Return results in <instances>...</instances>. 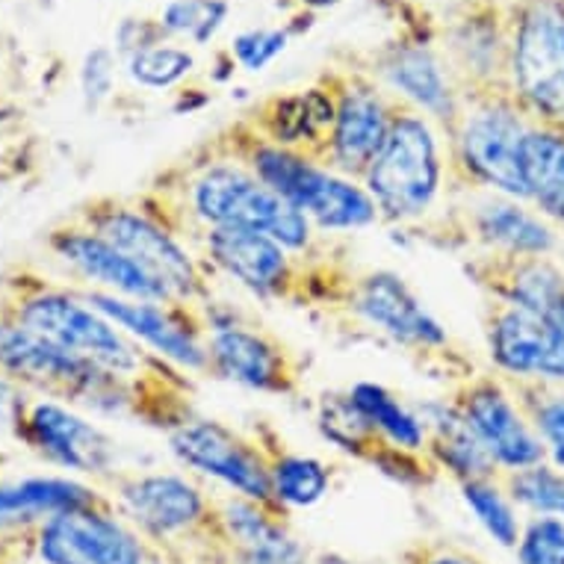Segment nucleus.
Segmentation results:
<instances>
[{
    "label": "nucleus",
    "instance_id": "obj_37",
    "mask_svg": "<svg viewBox=\"0 0 564 564\" xmlns=\"http://www.w3.org/2000/svg\"><path fill=\"white\" fill-rule=\"evenodd\" d=\"M402 564H488L467 546L446 538H423L402 553Z\"/></svg>",
    "mask_w": 564,
    "mask_h": 564
},
{
    "label": "nucleus",
    "instance_id": "obj_30",
    "mask_svg": "<svg viewBox=\"0 0 564 564\" xmlns=\"http://www.w3.org/2000/svg\"><path fill=\"white\" fill-rule=\"evenodd\" d=\"M518 405L546 446V462L564 470V388L541 381L506 379Z\"/></svg>",
    "mask_w": 564,
    "mask_h": 564
},
{
    "label": "nucleus",
    "instance_id": "obj_5",
    "mask_svg": "<svg viewBox=\"0 0 564 564\" xmlns=\"http://www.w3.org/2000/svg\"><path fill=\"white\" fill-rule=\"evenodd\" d=\"M529 128L532 119L509 89L464 93L462 119L446 137V186L453 193L494 189L527 202L520 149Z\"/></svg>",
    "mask_w": 564,
    "mask_h": 564
},
{
    "label": "nucleus",
    "instance_id": "obj_16",
    "mask_svg": "<svg viewBox=\"0 0 564 564\" xmlns=\"http://www.w3.org/2000/svg\"><path fill=\"white\" fill-rule=\"evenodd\" d=\"M481 332L502 379L564 388V334L550 319L485 299Z\"/></svg>",
    "mask_w": 564,
    "mask_h": 564
},
{
    "label": "nucleus",
    "instance_id": "obj_29",
    "mask_svg": "<svg viewBox=\"0 0 564 564\" xmlns=\"http://www.w3.org/2000/svg\"><path fill=\"white\" fill-rule=\"evenodd\" d=\"M462 490L464 506L470 509V514L476 518L485 535L494 541L502 550H514L520 538V523L518 506L511 502V497L506 494L500 479H473L458 485Z\"/></svg>",
    "mask_w": 564,
    "mask_h": 564
},
{
    "label": "nucleus",
    "instance_id": "obj_22",
    "mask_svg": "<svg viewBox=\"0 0 564 564\" xmlns=\"http://www.w3.org/2000/svg\"><path fill=\"white\" fill-rule=\"evenodd\" d=\"M464 275L494 302L544 316L564 293V272L546 258L485 251L464 263Z\"/></svg>",
    "mask_w": 564,
    "mask_h": 564
},
{
    "label": "nucleus",
    "instance_id": "obj_42",
    "mask_svg": "<svg viewBox=\"0 0 564 564\" xmlns=\"http://www.w3.org/2000/svg\"><path fill=\"white\" fill-rule=\"evenodd\" d=\"M12 116H15V107H10V104L0 101V124H3V121H10Z\"/></svg>",
    "mask_w": 564,
    "mask_h": 564
},
{
    "label": "nucleus",
    "instance_id": "obj_21",
    "mask_svg": "<svg viewBox=\"0 0 564 564\" xmlns=\"http://www.w3.org/2000/svg\"><path fill=\"white\" fill-rule=\"evenodd\" d=\"M47 249L56 258H63L77 275H84L89 284L95 281L98 288H104V293L139 299V302H172L149 272H142L128 254H121L116 246L77 219L47 234Z\"/></svg>",
    "mask_w": 564,
    "mask_h": 564
},
{
    "label": "nucleus",
    "instance_id": "obj_3",
    "mask_svg": "<svg viewBox=\"0 0 564 564\" xmlns=\"http://www.w3.org/2000/svg\"><path fill=\"white\" fill-rule=\"evenodd\" d=\"M189 246H198V254L214 272L234 278L251 296L290 307H319L337 314L358 275L349 254L302 258L267 234L240 228H210L195 234Z\"/></svg>",
    "mask_w": 564,
    "mask_h": 564
},
{
    "label": "nucleus",
    "instance_id": "obj_9",
    "mask_svg": "<svg viewBox=\"0 0 564 564\" xmlns=\"http://www.w3.org/2000/svg\"><path fill=\"white\" fill-rule=\"evenodd\" d=\"M509 89L538 124H564V0H527L509 24Z\"/></svg>",
    "mask_w": 564,
    "mask_h": 564
},
{
    "label": "nucleus",
    "instance_id": "obj_34",
    "mask_svg": "<svg viewBox=\"0 0 564 564\" xmlns=\"http://www.w3.org/2000/svg\"><path fill=\"white\" fill-rule=\"evenodd\" d=\"M518 564H564V518L538 514L520 529Z\"/></svg>",
    "mask_w": 564,
    "mask_h": 564
},
{
    "label": "nucleus",
    "instance_id": "obj_26",
    "mask_svg": "<svg viewBox=\"0 0 564 564\" xmlns=\"http://www.w3.org/2000/svg\"><path fill=\"white\" fill-rule=\"evenodd\" d=\"M89 485H80L75 479H59V476H39V479L12 481L0 485V529L10 527H39L45 520L63 514V511L86 509L107 502Z\"/></svg>",
    "mask_w": 564,
    "mask_h": 564
},
{
    "label": "nucleus",
    "instance_id": "obj_4",
    "mask_svg": "<svg viewBox=\"0 0 564 564\" xmlns=\"http://www.w3.org/2000/svg\"><path fill=\"white\" fill-rule=\"evenodd\" d=\"M228 158L240 160L284 202L311 219L323 234L361 231L379 225V210L364 184L343 177L302 151L281 149L251 128L249 121H234L231 128L210 139Z\"/></svg>",
    "mask_w": 564,
    "mask_h": 564
},
{
    "label": "nucleus",
    "instance_id": "obj_23",
    "mask_svg": "<svg viewBox=\"0 0 564 564\" xmlns=\"http://www.w3.org/2000/svg\"><path fill=\"white\" fill-rule=\"evenodd\" d=\"M381 77L388 80L397 98L411 104L426 119L437 121L446 137L453 133L462 119V95L432 47L420 42L393 45L381 59Z\"/></svg>",
    "mask_w": 564,
    "mask_h": 564
},
{
    "label": "nucleus",
    "instance_id": "obj_1",
    "mask_svg": "<svg viewBox=\"0 0 564 564\" xmlns=\"http://www.w3.org/2000/svg\"><path fill=\"white\" fill-rule=\"evenodd\" d=\"M139 198L186 242L210 228H240L267 234L302 258L346 254L340 242L328 240V234L302 210L284 202L240 160L223 154L210 139L189 151L186 160L163 169Z\"/></svg>",
    "mask_w": 564,
    "mask_h": 564
},
{
    "label": "nucleus",
    "instance_id": "obj_12",
    "mask_svg": "<svg viewBox=\"0 0 564 564\" xmlns=\"http://www.w3.org/2000/svg\"><path fill=\"white\" fill-rule=\"evenodd\" d=\"M334 316L358 319L402 349L449 364L446 358L453 351L449 349L453 340L446 328L420 302L414 290L408 288L405 278L390 269H367V272L358 269L340 311Z\"/></svg>",
    "mask_w": 564,
    "mask_h": 564
},
{
    "label": "nucleus",
    "instance_id": "obj_17",
    "mask_svg": "<svg viewBox=\"0 0 564 564\" xmlns=\"http://www.w3.org/2000/svg\"><path fill=\"white\" fill-rule=\"evenodd\" d=\"M328 86L334 93V124L323 166L361 184L388 137L397 95L390 98L361 75L332 77Z\"/></svg>",
    "mask_w": 564,
    "mask_h": 564
},
{
    "label": "nucleus",
    "instance_id": "obj_45",
    "mask_svg": "<svg viewBox=\"0 0 564 564\" xmlns=\"http://www.w3.org/2000/svg\"><path fill=\"white\" fill-rule=\"evenodd\" d=\"M0 189H3V181H0Z\"/></svg>",
    "mask_w": 564,
    "mask_h": 564
},
{
    "label": "nucleus",
    "instance_id": "obj_20",
    "mask_svg": "<svg viewBox=\"0 0 564 564\" xmlns=\"http://www.w3.org/2000/svg\"><path fill=\"white\" fill-rule=\"evenodd\" d=\"M231 564H314V550L290 527V514L216 490Z\"/></svg>",
    "mask_w": 564,
    "mask_h": 564
},
{
    "label": "nucleus",
    "instance_id": "obj_33",
    "mask_svg": "<svg viewBox=\"0 0 564 564\" xmlns=\"http://www.w3.org/2000/svg\"><path fill=\"white\" fill-rule=\"evenodd\" d=\"M124 63H128V75L139 86H145V89H169V86L181 84L193 72L195 59L184 47L160 42V45H151L145 51H139V54L128 56Z\"/></svg>",
    "mask_w": 564,
    "mask_h": 564
},
{
    "label": "nucleus",
    "instance_id": "obj_10",
    "mask_svg": "<svg viewBox=\"0 0 564 564\" xmlns=\"http://www.w3.org/2000/svg\"><path fill=\"white\" fill-rule=\"evenodd\" d=\"M446 402L458 411L500 473L523 470L546 462L544 441L538 437L502 376L464 372L453 381Z\"/></svg>",
    "mask_w": 564,
    "mask_h": 564
},
{
    "label": "nucleus",
    "instance_id": "obj_18",
    "mask_svg": "<svg viewBox=\"0 0 564 564\" xmlns=\"http://www.w3.org/2000/svg\"><path fill=\"white\" fill-rule=\"evenodd\" d=\"M316 429L328 444L405 488H432L444 473L426 453H411L381 435L355 405L349 390H325L316 402Z\"/></svg>",
    "mask_w": 564,
    "mask_h": 564
},
{
    "label": "nucleus",
    "instance_id": "obj_43",
    "mask_svg": "<svg viewBox=\"0 0 564 564\" xmlns=\"http://www.w3.org/2000/svg\"><path fill=\"white\" fill-rule=\"evenodd\" d=\"M151 564H169L166 558H158V555H154V558H151Z\"/></svg>",
    "mask_w": 564,
    "mask_h": 564
},
{
    "label": "nucleus",
    "instance_id": "obj_28",
    "mask_svg": "<svg viewBox=\"0 0 564 564\" xmlns=\"http://www.w3.org/2000/svg\"><path fill=\"white\" fill-rule=\"evenodd\" d=\"M349 397L388 441L411 453H426V429L420 423L414 405H405L397 393H390L384 384H376V381L351 384Z\"/></svg>",
    "mask_w": 564,
    "mask_h": 564
},
{
    "label": "nucleus",
    "instance_id": "obj_25",
    "mask_svg": "<svg viewBox=\"0 0 564 564\" xmlns=\"http://www.w3.org/2000/svg\"><path fill=\"white\" fill-rule=\"evenodd\" d=\"M251 435L258 437L260 449L267 455L272 494L281 509L293 514L299 509H314L332 490V470L314 455H302L284 444L269 423H258Z\"/></svg>",
    "mask_w": 564,
    "mask_h": 564
},
{
    "label": "nucleus",
    "instance_id": "obj_40",
    "mask_svg": "<svg viewBox=\"0 0 564 564\" xmlns=\"http://www.w3.org/2000/svg\"><path fill=\"white\" fill-rule=\"evenodd\" d=\"M546 319H550V323H553L555 328L564 334V293H562V299H558V302L553 305V311L546 314Z\"/></svg>",
    "mask_w": 564,
    "mask_h": 564
},
{
    "label": "nucleus",
    "instance_id": "obj_11",
    "mask_svg": "<svg viewBox=\"0 0 564 564\" xmlns=\"http://www.w3.org/2000/svg\"><path fill=\"white\" fill-rule=\"evenodd\" d=\"M166 437L169 449L181 462V467L198 473L204 479L219 481L228 494L284 511L275 502L267 455L254 435L231 429L223 420H207V416L195 414L193 420H186L184 426H177Z\"/></svg>",
    "mask_w": 564,
    "mask_h": 564
},
{
    "label": "nucleus",
    "instance_id": "obj_31",
    "mask_svg": "<svg viewBox=\"0 0 564 564\" xmlns=\"http://www.w3.org/2000/svg\"><path fill=\"white\" fill-rule=\"evenodd\" d=\"M500 481L511 502L518 509L529 511L532 518H538V514H562L564 470H558L555 464L541 462L535 467H523V470L500 473Z\"/></svg>",
    "mask_w": 564,
    "mask_h": 564
},
{
    "label": "nucleus",
    "instance_id": "obj_38",
    "mask_svg": "<svg viewBox=\"0 0 564 564\" xmlns=\"http://www.w3.org/2000/svg\"><path fill=\"white\" fill-rule=\"evenodd\" d=\"M166 30L160 21L151 19H128L121 21L119 33H116V42H119V54L128 59V56L139 54V51H145L151 45H160V42H166Z\"/></svg>",
    "mask_w": 564,
    "mask_h": 564
},
{
    "label": "nucleus",
    "instance_id": "obj_15",
    "mask_svg": "<svg viewBox=\"0 0 564 564\" xmlns=\"http://www.w3.org/2000/svg\"><path fill=\"white\" fill-rule=\"evenodd\" d=\"M408 231L441 249L479 242L488 251L527 254V258H546L555 249V231L544 223V216L532 214L529 207L506 195L490 198L467 214L437 216V219L429 216L426 223L411 225Z\"/></svg>",
    "mask_w": 564,
    "mask_h": 564
},
{
    "label": "nucleus",
    "instance_id": "obj_44",
    "mask_svg": "<svg viewBox=\"0 0 564 564\" xmlns=\"http://www.w3.org/2000/svg\"><path fill=\"white\" fill-rule=\"evenodd\" d=\"M558 518H564V506H562V514H558Z\"/></svg>",
    "mask_w": 564,
    "mask_h": 564
},
{
    "label": "nucleus",
    "instance_id": "obj_36",
    "mask_svg": "<svg viewBox=\"0 0 564 564\" xmlns=\"http://www.w3.org/2000/svg\"><path fill=\"white\" fill-rule=\"evenodd\" d=\"M112 77H116V56L107 47L89 51L80 68V89L89 110H98L112 93Z\"/></svg>",
    "mask_w": 564,
    "mask_h": 564
},
{
    "label": "nucleus",
    "instance_id": "obj_2",
    "mask_svg": "<svg viewBox=\"0 0 564 564\" xmlns=\"http://www.w3.org/2000/svg\"><path fill=\"white\" fill-rule=\"evenodd\" d=\"M3 307L63 351H72L119 379L133 381L151 393L195 397L193 376L145 349L77 293L19 275L10 284V299Z\"/></svg>",
    "mask_w": 564,
    "mask_h": 564
},
{
    "label": "nucleus",
    "instance_id": "obj_8",
    "mask_svg": "<svg viewBox=\"0 0 564 564\" xmlns=\"http://www.w3.org/2000/svg\"><path fill=\"white\" fill-rule=\"evenodd\" d=\"M207 316V376L231 381L240 388L299 397L305 390L307 358L299 355L272 328L251 323L219 302L204 305Z\"/></svg>",
    "mask_w": 564,
    "mask_h": 564
},
{
    "label": "nucleus",
    "instance_id": "obj_19",
    "mask_svg": "<svg viewBox=\"0 0 564 564\" xmlns=\"http://www.w3.org/2000/svg\"><path fill=\"white\" fill-rule=\"evenodd\" d=\"M15 435L45 462L89 476H116V441L59 402H28Z\"/></svg>",
    "mask_w": 564,
    "mask_h": 564
},
{
    "label": "nucleus",
    "instance_id": "obj_14",
    "mask_svg": "<svg viewBox=\"0 0 564 564\" xmlns=\"http://www.w3.org/2000/svg\"><path fill=\"white\" fill-rule=\"evenodd\" d=\"M84 299L95 311H101L110 323L139 340L169 364L184 372L204 376L207 372V316L204 305H184V302H139L89 290Z\"/></svg>",
    "mask_w": 564,
    "mask_h": 564
},
{
    "label": "nucleus",
    "instance_id": "obj_7",
    "mask_svg": "<svg viewBox=\"0 0 564 564\" xmlns=\"http://www.w3.org/2000/svg\"><path fill=\"white\" fill-rule=\"evenodd\" d=\"M364 189L379 210V223L411 228L426 223L446 189V158L432 121L397 98L388 137L364 175Z\"/></svg>",
    "mask_w": 564,
    "mask_h": 564
},
{
    "label": "nucleus",
    "instance_id": "obj_6",
    "mask_svg": "<svg viewBox=\"0 0 564 564\" xmlns=\"http://www.w3.org/2000/svg\"><path fill=\"white\" fill-rule=\"evenodd\" d=\"M89 231L128 254L142 272H149L172 302L207 305L214 302V267L189 249L142 198L98 195L75 216Z\"/></svg>",
    "mask_w": 564,
    "mask_h": 564
},
{
    "label": "nucleus",
    "instance_id": "obj_35",
    "mask_svg": "<svg viewBox=\"0 0 564 564\" xmlns=\"http://www.w3.org/2000/svg\"><path fill=\"white\" fill-rule=\"evenodd\" d=\"M290 30H246L234 39L231 54L246 72H263L278 54L288 51Z\"/></svg>",
    "mask_w": 564,
    "mask_h": 564
},
{
    "label": "nucleus",
    "instance_id": "obj_39",
    "mask_svg": "<svg viewBox=\"0 0 564 564\" xmlns=\"http://www.w3.org/2000/svg\"><path fill=\"white\" fill-rule=\"evenodd\" d=\"M314 564H381V562H364V558H351L346 553H337V550H319L314 555Z\"/></svg>",
    "mask_w": 564,
    "mask_h": 564
},
{
    "label": "nucleus",
    "instance_id": "obj_13",
    "mask_svg": "<svg viewBox=\"0 0 564 564\" xmlns=\"http://www.w3.org/2000/svg\"><path fill=\"white\" fill-rule=\"evenodd\" d=\"M33 558L39 564H151L154 553L107 500L33 527Z\"/></svg>",
    "mask_w": 564,
    "mask_h": 564
},
{
    "label": "nucleus",
    "instance_id": "obj_41",
    "mask_svg": "<svg viewBox=\"0 0 564 564\" xmlns=\"http://www.w3.org/2000/svg\"><path fill=\"white\" fill-rule=\"evenodd\" d=\"M307 10H328L334 3H340V0H302Z\"/></svg>",
    "mask_w": 564,
    "mask_h": 564
},
{
    "label": "nucleus",
    "instance_id": "obj_24",
    "mask_svg": "<svg viewBox=\"0 0 564 564\" xmlns=\"http://www.w3.org/2000/svg\"><path fill=\"white\" fill-rule=\"evenodd\" d=\"M414 411L426 429V455L455 485L473 479H500V467L490 462V455L481 449L446 397L429 399L423 405H414Z\"/></svg>",
    "mask_w": 564,
    "mask_h": 564
},
{
    "label": "nucleus",
    "instance_id": "obj_27",
    "mask_svg": "<svg viewBox=\"0 0 564 564\" xmlns=\"http://www.w3.org/2000/svg\"><path fill=\"white\" fill-rule=\"evenodd\" d=\"M520 169L527 202L544 219L564 225V124L532 121L520 149Z\"/></svg>",
    "mask_w": 564,
    "mask_h": 564
},
{
    "label": "nucleus",
    "instance_id": "obj_32",
    "mask_svg": "<svg viewBox=\"0 0 564 564\" xmlns=\"http://www.w3.org/2000/svg\"><path fill=\"white\" fill-rule=\"evenodd\" d=\"M228 0H172L160 24L169 36H184L195 45H207L228 19Z\"/></svg>",
    "mask_w": 564,
    "mask_h": 564
}]
</instances>
